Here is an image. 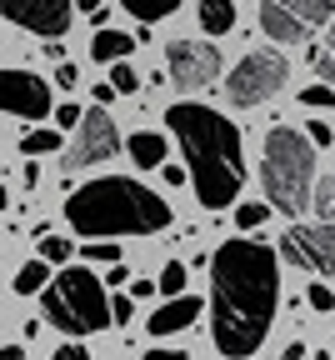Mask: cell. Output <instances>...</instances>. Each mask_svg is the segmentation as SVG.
Wrapping results in <instances>:
<instances>
[{
	"label": "cell",
	"instance_id": "cell-5",
	"mask_svg": "<svg viewBox=\"0 0 335 360\" xmlns=\"http://www.w3.org/2000/svg\"><path fill=\"white\" fill-rule=\"evenodd\" d=\"M40 310H45V321L56 330H65V335H95V330H106L115 321V310L106 300V281H95L80 265H65L61 276L45 285Z\"/></svg>",
	"mask_w": 335,
	"mask_h": 360
},
{
	"label": "cell",
	"instance_id": "cell-33",
	"mask_svg": "<svg viewBox=\"0 0 335 360\" xmlns=\"http://www.w3.org/2000/svg\"><path fill=\"white\" fill-rule=\"evenodd\" d=\"M75 80H80V70H75V65H61V70H56V85H65V90H75Z\"/></svg>",
	"mask_w": 335,
	"mask_h": 360
},
{
	"label": "cell",
	"instance_id": "cell-22",
	"mask_svg": "<svg viewBox=\"0 0 335 360\" xmlns=\"http://www.w3.org/2000/svg\"><path fill=\"white\" fill-rule=\"evenodd\" d=\"M70 255H75V245H70L65 236H45V240H40V260H51V265H70Z\"/></svg>",
	"mask_w": 335,
	"mask_h": 360
},
{
	"label": "cell",
	"instance_id": "cell-11",
	"mask_svg": "<svg viewBox=\"0 0 335 360\" xmlns=\"http://www.w3.org/2000/svg\"><path fill=\"white\" fill-rule=\"evenodd\" d=\"M11 25L30 30V35H45V40H61L70 30V11L75 0H0Z\"/></svg>",
	"mask_w": 335,
	"mask_h": 360
},
{
	"label": "cell",
	"instance_id": "cell-23",
	"mask_svg": "<svg viewBox=\"0 0 335 360\" xmlns=\"http://www.w3.org/2000/svg\"><path fill=\"white\" fill-rule=\"evenodd\" d=\"M156 285H160V295H165V300L185 295V265H180V260H170V265L160 270V281H156Z\"/></svg>",
	"mask_w": 335,
	"mask_h": 360
},
{
	"label": "cell",
	"instance_id": "cell-2",
	"mask_svg": "<svg viewBox=\"0 0 335 360\" xmlns=\"http://www.w3.org/2000/svg\"><path fill=\"white\" fill-rule=\"evenodd\" d=\"M165 125L185 150V170H190V186H196L206 210H225L235 205L246 186V146H241V125H230L220 110L210 105H170Z\"/></svg>",
	"mask_w": 335,
	"mask_h": 360
},
{
	"label": "cell",
	"instance_id": "cell-34",
	"mask_svg": "<svg viewBox=\"0 0 335 360\" xmlns=\"http://www.w3.org/2000/svg\"><path fill=\"white\" fill-rule=\"evenodd\" d=\"M51 360H90V350H80V345H61Z\"/></svg>",
	"mask_w": 335,
	"mask_h": 360
},
{
	"label": "cell",
	"instance_id": "cell-17",
	"mask_svg": "<svg viewBox=\"0 0 335 360\" xmlns=\"http://www.w3.org/2000/svg\"><path fill=\"white\" fill-rule=\"evenodd\" d=\"M51 281H56V276H51V260L35 255V260H25V265L15 270V285H11V290H15V295H45V285H51Z\"/></svg>",
	"mask_w": 335,
	"mask_h": 360
},
{
	"label": "cell",
	"instance_id": "cell-30",
	"mask_svg": "<svg viewBox=\"0 0 335 360\" xmlns=\"http://www.w3.org/2000/svg\"><path fill=\"white\" fill-rule=\"evenodd\" d=\"M305 135H310V141H315L320 150H325V146L335 141V135H330V125H325V120H310V125H305Z\"/></svg>",
	"mask_w": 335,
	"mask_h": 360
},
{
	"label": "cell",
	"instance_id": "cell-31",
	"mask_svg": "<svg viewBox=\"0 0 335 360\" xmlns=\"http://www.w3.org/2000/svg\"><path fill=\"white\" fill-rule=\"evenodd\" d=\"M110 310H115V321L125 326V321H130V310H135V295H120V290H115V300H110Z\"/></svg>",
	"mask_w": 335,
	"mask_h": 360
},
{
	"label": "cell",
	"instance_id": "cell-14",
	"mask_svg": "<svg viewBox=\"0 0 335 360\" xmlns=\"http://www.w3.org/2000/svg\"><path fill=\"white\" fill-rule=\"evenodd\" d=\"M125 150H130V160L140 170H160L165 165V141H160L156 130H135L130 141H125Z\"/></svg>",
	"mask_w": 335,
	"mask_h": 360
},
{
	"label": "cell",
	"instance_id": "cell-29",
	"mask_svg": "<svg viewBox=\"0 0 335 360\" xmlns=\"http://www.w3.org/2000/svg\"><path fill=\"white\" fill-rule=\"evenodd\" d=\"M305 300H310L315 310H335V290H330V285H310V290H305Z\"/></svg>",
	"mask_w": 335,
	"mask_h": 360
},
{
	"label": "cell",
	"instance_id": "cell-37",
	"mask_svg": "<svg viewBox=\"0 0 335 360\" xmlns=\"http://www.w3.org/2000/svg\"><path fill=\"white\" fill-rule=\"evenodd\" d=\"M106 285H115V290H120V285H130V276H125V265H110V276H106Z\"/></svg>",
	"mask_w": 335,
	"mask_h": 360
},
{
	"label": "cell",
	"instance_id": "cell-1",
	"mask_svg": "<svg viewBox=\"0 0 335 360\" xmlns=\"http://www.w3.org/2000/svg\"><path fill=\"white\" fill-rule=\"evenodd\" d=\"M280 255L260 240H225L210 255V335L230 360H251L275 321Z\"/></svg>",
	"mask_w": 335,
	"mask_h": 360
},
{
	"label": "cell",
	"instance_id": "cell-16",
	"mask_svg": "<svg viewBox=\"0 0 335 360\" xmlns=\"http://www.w3.org/2000/svg\"><path fill=\"white\" fill-rule=\"evenodd\" d=\"M196 15L206 35H225L235 25V0H196Z\"/></svg>",
	"mask_w": 335,
	"mask_h": 360
},
{
	"label": "cell",
	"instance_id": "cell-25",
	"mask_svg": "<svg viewBox=\"0 0 335 360\" xmlns=\"http://www.w3.org/2000/svg\"><path fill=\"white\" fill-rule=\"evenodd\" d=\"M110 85L120 90V96H135V90H140V75H135L125 60H115V65H110Z\"/></svg>",
	"mask_w": 335,
	"mask_h": 360
},
{
	"label": "cell",
	"instance_id": "cell-7",
	"mask_svg": "<svg viewBox=\"0 0 335 360\" xmlns=\"http://www.w3.org/2000/svg\"><path fill=\"white\" fill-rule=\"evenodd\" d=\"M285 75H291V65H285L280 51H251L225 75V101L230 105H260L285 85Z\"/></svg>",
	"mask_w": 335,
	"mask_h": 360
},
{
	"label": "cell",
	"instance_id": "cell-18",
	"mask_svg": "<svg viewBox=\"0 0 335 360\" xmlns=\"http://www.w3.org/2000/svg\"><path fill=\"white\" fill-rule=\"evenodd\" d=\"M120 6H125L135 20H146V25H151V20H165V15H175V11H180V0H120Z\"/></svg>",
	"mask_w": 335,
	"mask_h": 360
},
{
	"label": "cell",
	"instance_id": "cell-12",
	"mask_svg": "<svg viewBox=\"0 0 335 360\" xmlns=\"http://www.w3.org/2000/svg\"><path fill=\"white\" fill-rule=\"evenodd\" d=\"M0 105L20 120H45L56 115V101H51V85L30 70H0Z\"/></svg>",
	"mask_w": 335,
	"mask_h": 360
},
{
	"label": "cell",
	"instance_id": "cell-4",
	"mask_svg": "<svg viewBox=\"0 0 335 360\" xmlns=\"http://www.w3.org/2000/svg\"><path fill=\"white\" fill-rule=\"evenodd\" d=\"M260 186H265V205H275L280 215H301L315 200V141L305 130L296 125L265 130Z\"/></svg>",
	"mask_w": 335,
	"mask_h": 360
},
{
	"label": "cell",
	"instance_id": "cell-41",
	"mask_svg": "<svg viewBox=\"0 0 335 360\" xmlns=\"http://www.w3.org/2000/svg\"><path fill=\"white\" fill-rule=\"evenodd\" d=\"M75 6H80L85 15H95V11H101V0H75Z\"/></svg>",
	"mask_w": 335,
	"mask_h": 360
},
{
	"label": "cell",
	"instance_id": "cell-10",
	"mask_svg": "<svg viewBox=\"0 0 335 360\" xmlns=\"http://www.w3.org/2000/svg\"><path fill=\"white\" fill-rule=\"evenodd\" d=\"M165 65H170V80L180 90H206L220 75V51L215 45H201V40H170Z\"/></svg>",
	"mask_w": 335,
	"mask_h": 360
},
{
	"label": "cell",
	"instance_id": "cell-19",
	"mask_svg": "<svg viewBox=\"0 0 335 360\" xmlns=\"http://www.w3.org/2000/svg\"><path fill=\"white\" fill-rule=\"evenodd\" d=\"M310 60H315V70H320V80L325 85H335V25L325 30V40L310 51Z\"/></svg>",
	"mask_w": 335,
	"mask_h": 360
},
{
	"label": "cell",
	"instance_id": "cell-38",
	"mask_svg": "<svg viewBox=\"0 0 335 360\" xmlns=\"http://www.w3.org/2000/svg\"><path fill=\"white\" fill-rule=\"evenodd\" d=\"M146 360H185L180 350H146Z\"/></svg>",
	"mask_w": 335,
	"mask_h": 360
},
{
	"label": "cell",
	"instance_id": "cell-32",
	"mask_svg": "<svg viewBox=\"0 0 335 360\" xmlns=\"http://www.w3.org/2000/svg\"><path fill=\"white\" fill-rule=\"evenodd\" d=\"M156 290H160L156 281H130V295H135V300H151Z\"/></svg>",
	"mask_w": 335,
	"mask_h": 360
},
{
	"label": "cell",
	"instance_id": "cell-20",
	"mask_svg": "<svg viewBox=\"0 0 335 360\" xmlns=\"http://www.w3.org/2000/svg\"><path fill=\"white\" fill-rule=\"evenodd\" d=\"M20 150L35 160V155H51V150H61V130H30L25 141H20Z\"/></svg>",
	"mask_w": 335,
	"mask_h": 360
},
{
	"label": "cell",
	"instance_id": "cell-6",
	"mask_svg": "<svg viewBox=\"0 0 335 360\" xmlns=\"http://www.w3.org/2000/svg\"><path fill=\"white\" fill-rule=\"evenodd\" d=\"M335 0H260V30L275 45H305L320 25H330Z\"/></svg>",
	"mask_w": 335,
	"mask_h": 360
},
{
	"label": "cell",
	"instance_id": "cell-28",
	"mask_svg": "<svg viewBox=\"0 0 335 360\" xmlns=\"http://www.w3.org/2000/svg\"><path fill=\"white\" fill-rule=\"evenodd\" d=\"M80 120H85V115H80V105H70V101H65V105H56V125H61V130H80Z\"/></svg>",
	"mask_w": 335,
	"mask_h": 360
},
{
	"label": "cell",
	"instance_id": "cell-13",
	"mask_svg": "<svg viewBox=\"0 0 335 360\" xmlns=\"http://www.w3.org/2000/svg\"><path fill=\"white\" fill-rule=\"evenodd\" d=\"M196 321H201V300H196V295H175V300H165V305L151 315L146 330L160 340V335H180L185 326H196Z\"/></svg>",
	"mask_w": 335,
	"mask_h": 360
},
{
	"label": "cell",
	"instance_id": "cell-3",
	"mask_svg": "<svg viewBox=\"0 0 335 360\" xmlns=\"http://www.w3.org/2000/svg\"><path fill=\"white\" fill-rule=\"evenodd\" d=\"M65 220L70 231L80 236H156L170 225V205L146 191L140 180H125V175H106V180H90V186L70 191L65 200Z\"/></svg>",
	"mask_w": 335,
	"mask_h": 360
},
{
	"label": "cell",
	"instance_id": "cell-21",
	"mask_svg": "<svg viewBox=\"0 0 335 360\" xmlns=\"http://www.w3.org/2000/svg\"><path fill=\"white\" fill-rule=\"evenodd\" d=\"M301 105H305V110H330V105H335V85H325V80L305 85V90H301Z\"/></svg>",
	"mask_w": 335,
	"mask_h": 360
},
{
	"label": "cell",
	"instance_id": "cell-27",
	"mask_svg": "<svg viewBox=\"0 0 335 360\" xmlns=\"http://www.w3.org/2000/svg\"><path fill=\"white\" fill-rule=\"evenodd\" d=\"M85 260H106V265H120V245H80Z\"/></svg>",
	"mask_w": 335,
	"mask_h": 360
},
{
	"label": "cell",
	"instance_id": "cell-36",
	"mask_svg": "<svg viewBox=\"0 0 335 360\" xmlns=\"http://www.w3.org/2000/svg\"><path fill=\"white\" fill-rule=\"evenodd\" d=\"M115 96H120V90H115V85H110V80H106V85H95V105H110V101H115Z\"/></svg>",
	"mask_w": 335,
	"mask_h": 360
},
{
	"label": "cell",
	"instance_id": "cell-8",
	"mask_svg": "<svg viewBox=\"0 0 335 360\" xmlns=\"http://www.w3.org/2000/svg\"><path fill=\"white\" fill-rule=\"evenodd\" d=\"M280 260H291L315 276H335V225L315 220V225H291L280 236Z\"/></svg>",
	"mask_w": 335,
	"mask_h": 360
},
{
	"label": "cell",
	"instance_id": "cell-39",
	"mask_svg": "<svg viewBox=\"0 0 335 360\" xmlns=\"http://www.w3.org/2000/svg\"><path fill=\"white\" fill-rule=\"evenodd\" d=\"M0 360H25V345H6V350H0Z\"/></svg>",
	"mask_w": 335,
	"mask_h": 360
},
{
	"label": "cell",
	"instance_id": "cell-40",
	"mask_svg": "<svg viewBox=\"0 0 335 360\" xmlns=\"http://www.w3.org/2000/svg\"><path fill=\"white\" fill-rule=\"evenodd\" d=\"M301 355H305V345H285V355H280V360H301Z\"/></svg>",
	"mask_w": 335,
	"mask_h": 360
},
{
	"label": "cell",
	"instance_id": "cell-9",
	"mask_svg": "<svg viewBox=\"0 0 335 360\" xmlns=\"http://www.w3.org/2000/svg\"><path fill=\"white\" fill-rule=\"evenodd\" d=\"M115 150H120V130H115V120L106 115V105H95V110H85L75 141L65 146V170L101 165V160H110Z\"/></svg>",
	"mask_w": 335,
	"mask_h": 360
},
{
	"label": "cell",
	"instance_id": "cell-26",
	"mask_svg": "<svg viewBox=\"0 0 335 360\" xmlns=\"http://www.w3.org/2000/svg\"><path fill=\"white\" fill-rule=\"evenodd\" d=\"M270 210L275 205H235V225H241V231H255V225H265Z\"/></svg>",
	"mask_w": 335,
	"mask_h": 360
},
{
	"label": "cell",
	"instance_id": "cell-35",
	"mask_svg": "<svg viewBox=\"0 0 335 360\" xmlns=\"http://www.w3.org/2000/svg\"><path fill=\"white\" fill-rule=\"evenodd\" d=\"M160 175L170 180V186H185V180H190V170H180V165H160Z\"/></svg>",
	"mask_w": 335,
	"mask_h": 360
},
{
	"label": "cell",
	"instance_id": "cell-24",
	"mask_svg": "<svg viewBox=\"0 0 335 360\" xmlns=\"http://www.w3.org/2000/svg\"><path fill=\"white\" fill-rule=\"evenodd\" d=\"M310 205H315V215H320V220H330V225H335V175H325L320 186H315V200H310Z\"/></svg>",
	"mask_w": 335,
	"mask_h": 360
},
{
	"label": "cell",
	"instance_id": "cell-15",
	"mask_svg": "<svg viewBox=\"0 0 335 360\" xmlns=\"http://www.w3.org/2000/svg\"><path fill=\"white\" fill-rule=\"evenodd\" d=\"M130 51H135V35H125V30H95V40H90V56L101 65H115Z\"/></svg>",
	"mask_w": 335,
	"mask_h": 360
}]
</instances>
